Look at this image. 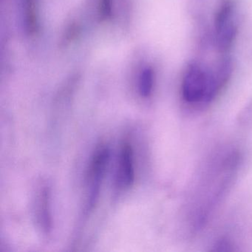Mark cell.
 Here are the masks:
<instances>
[{
    "mask_svg": "<svg viewBox=\"0 0 252 252\" xmlns=\"http://www.w3.org/2000/svg\"><path fill=\"white\" fill-rule=\"evenodd\" d=\"M208 86V76L199 66L191 64L187 69L182 84V95L189 103L205 101Z\"/></svg>",
    "mask_w": 252,
    "mask_h": 252,
    "instance_id": "cell-1",
    "label": "cell"
},
{
    "mask_svg": "<svg viewBox=\"0 0 252 252\" xmlns=\"http://www.w3.org/2000/svg\"><path fill=\"white\" fill-rule=\"evenodd\" d=\"M110 149L107 146H101L97 149L91 160L89 170V179L91 181V194L89 205L94 206L98 200L99 194L100 184L102 181L106 168L110 160Z\"/></svg>",
    "mask_w": 252,
    "mask_h": 252,
    "instance_id": "cell-2",
    "label": "cell"
},
{
    "mask_svg": "<svg viewBox=\"0 0 252 252\" xmlns=\"http://www.w3.org/2000/svg\"><path fill=\"white\" fill-rule=\"evenodd\" d=\"M232 73V63L229 59H225L220 63L216 70L208 76V86L205 101L215 99L221 90L226 85Z\"/></svg>",
    "mask_w": 252,
    "mask_h": 252,
    "instance_id": "cell-3",
    "label": "cell"
},
{
    "mask_svg": "<svg viewBox=\"0 0 252 252\" xmlns=\"http://www.w3.org/2000/svg\"><path fill=\"white\" fill-rule=\"evenodd\" d=\"M133 150L129 142L126 141L122 145L119 160V181L125 188H129L135 182Z\"/></svg>",
    "mask_w": 252,
    "mask_h": 252,
    "instance_id": "cell-4",
    "label": "cell"
},
{
    "mask_svg": "<svg viewBox=\"0 0 252 252\" xmlns=\"http://www.w3.org/2000/svg\"><path fill=\"white\" fill-rule=\"evenodd\" d=\"M50 192L46 187L39 191L36 202V218L39 226L45 234L51 229V217L50 212Z\"/></svg>",
    "mask_w": 252,
    "mask_h": 252,
    "instance_id": "cell-5",
    "label": "cell"
},
{
    "mask_svg": "<svg viewBox=\"0 0 252 252\" xmlns=\"http://www.w3.org/2000/svg\"><path fill=\"white\" fill-rule=\"evenodd\" d=\"M218 33V45L220 51L227 52L232 46L237 33V28L234 23L230 21L222 28Z\"/></svg>",
    "mask_w": 252,
    "mask_h": 252,
    "instance_id": "cell-6",
    "label": "cell"
},
{
    "mask_svg": "<svg viewBox=\"0 0 252 252\" xmlns=\"http://www.w3.org/2000/svg\"><path fill=\"white\" fill-rule=\"evenodd\" d=\"M25 20L26 30L31 36L37 33L39 31L37 12L35 0H25Z\"/></svg>",
    "mask_w": 252,
    "mask_h": 252,
    "instance_id": "cell-7",
    "label": "cell"
},
{
    "mask_svg": "<svg viewBox=\"0 0 252 252\" xmlns=\"http://www.w3.org/2000/svg\"><path fill=\"white\" fill-rule=\"evenodd\" d=\"M233 2L231 0H225L220 7L215 16V26L216 32H219L227 23H229L233 12Z\"/></svg>",
    "mask_w": 252,
    "mask_h": 252,
    "instance_id": "cell-8",
    "label": "cell"
},
{
    "mask_svg": "<svg viewBox=\"0 0 252 252\" xmlns=\"http://www.w3.org/2000/svg\"><path fill=\"white\" fill-rule=\"evenodd\" d=\"M154 82V73L151 67L144 69L139 80V92L141 96L147 98L151 95Z\"/></svg>",
    "mask_w": 252,
    "mask_h": 252,
    "instance_id": "cell-9",
    "label": "cell"
},
{
    "mask_svg": "<svg viewBox=\"0 0 252 252\" xmlns=\"http://www.w3.org/2000/svg\"><path fill=\"white\" fill-rule=\"evenodd\" d=\"M112 0H99V17L102 21H106L112 17Z\"/></svg>",
    "mask_w": 252,
    "mask_h": 252,
    "instance_id": "cell-10",
    "label": "cell"
},
{
    "mask_svg": "<svg viewBox=\"0 0 252 252\" xmlns=\"http://www.w3.org/2000/svg\"><path fill=\"white\" fill-rule=\"evenodd\" d=\"M80 33V27L76 23H73L70 25V27L67 29L65 33V36L64 38V43H70L76 39Z\"/></svg>",
    "mask_w": 252,
    "mask_h": 252,
    "instance_id": "cell-11",
    "label": "cell"
}]
</instances>
